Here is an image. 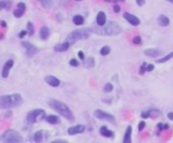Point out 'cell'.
Returning <instances> with one entry per match:
<instances>
[{"mask_svg": "<svg viewBox=\"0 0 173 143\" xmlns=\"http://www.w3.org/2000/svg\"><path fill=\"white\" fill-rule=\"evenodd\" d=\"M39 34H40V38L43 40H46L50 36V30L48 26H41L40 27V31H39Z\"/></svg>", "mask_w": 173, "mask_h": 143, "instance_id": "cell-20", "label": "cell"}, {"mask_svg": "<svg viewBox=\"0 0 173 143\" xmlns=\"http://www.w3.org/2000/svg\"><path fill=\"white\" fill-rule=\"evenodd\" d=\"M154 67H155V66H154L153 64H148V65H147V71H148V72H149V71H153Z\"/></svg>", "mask_w": 173, "mask_h": 143, "instance_id": "cell-38", "label": "cell"}, {"mask_svg": "<svg viewBox=\"0 0 173 143\" xmlns=\"http://www.w3.org/2000/svg\"><path fill=\"white\" fill-rule=\"evenodd\" d=\"M1 142H7V143H20L24 142V138L18 131L13 130V129H8L6 130L3 135H1Z\"/></svg>", "mask_w": 173, "mask_h": 143, "instance_id": "cell-5", "label": "cell"}, {"mask_svg": "<svg viewBox=\"0 0 173 143\" xmlns=\"http://www.w3.org/2000/svg\"><path fill=\"white\" fill-rule=\"evenodd\" d=\"M40 4L45 8H51L53 6V0H40Z\"/></svg>", "mask_w": 173, "mask_h": 143, "instance_id": "cell-27", "label": "cell"}, {"mask_svg": "<svg viewBox=\"0 0 173 143\" xmlns=\"http://www.w3.org/2000/svg\"><path fill=\"white\" fill-rule=\"evenodd\" d=\"M172 58H173V52L166 55L165 57H162V58H160V59H157V63H159V64H161V63H166V62H168V60L172 59Z\"/></svg>", "mask_w": 173, "mask_h": 143, "instance_id": "cell-29", "label": "cell"}, {"mask_svg": "<svg viewBox=\"0 0 173 143\" xmlns=\"http://www.w3.org/2000/svg\"><path fill=\"white\" fill-rule=\"evenodd\" d=\"M85 131V127L82 125V124H78V125H74V127H70L68 129V134L70 136H74V135H78V134H82Z\"/></svg>", "mask_w": 173, "mask_h": 143, "instance_id": "cell-12", "label": "cell"}, {"mask_svg": "<svg viewBox=\"0 0 173 143\" xmlns=\"http://www.w3.org/2000/svg\"><path fill=\"white\" fill-rule=\"evenodd\" d=\"M48 104H49V107L51 109H53L55 111H57L60 116H63L64 118H67V120L70 121V122H74V120H75L74 114H72L71 109L65 103H63L60 101H57V100H49Z\"/></svg>", "mask_w": 173, "mask_h": 143, "instance_id": "cell-2", "label": "cell"}, {"mask_svg": "<svg viewBox=\"0 0 173 143\" xmlns=\"http://www.w3.org/2000/svg\"><path fill=\"white\" fill-rule=\"evenodd\" d=\"M94 116L97 118V120H101V121H107V122H110V123H114L115 122V117L108 112H104L103 110H95L94 111Z\"/></svg>", "mask_w": 173, "mask_h": 143, "instance_id": "cell-7", "label": "cell"}, {"mask_svg": "<svg viewBox=\"0 0 173 143\" xmlns=\"http://www.w3.org/2000/svg\"><path fill=\"white\" fill-rule=\"evenodd\" d=\"M100 134H101V136L108 137V138L114 137V131H112L110 129H108L105 125H102V127L100 128Z\"/></svg>", "mask_w": 173, "mask_h": 143, "instance_id": "cell-17", "label": "cell"}, {"mask_svg": "<svg viewBox=\"0 0 173 143\" xmlns=\"http://www.w3.org/2000/svg\"><path fill=\"white\" fill-rule=\"evenodd\" d=\"M76 1H82V0H76Z\"/></svg>", "mask_w": 173, "mask_h": 143, "instance_id": "cell-48", "label": "cell"}, {"mask_svg": "<svg viewBox=\"0 0 173 143\" xmlns=\"http://www.w3.org/2000/svg\"><path fill=\"white\" fill-rule=\"evenodd\" d=\"M110 51H112V49H110V46H108V45H105V46H103L102 49L100 50V55L101 56H108L110 53Z\"/></svg>", "mask_w": 173, "mask_h": 143, "instance_id": "cell-28", "label": "cell"}, {"mask_svg": "<svg viewBox=\"0 0 173 143\" xmlns=\"http://www.w3.org/2000/svg\"><path fill=\"white\" fill-rule=\"evenodd\" d=\"M145 127H146V122L141 121V122L139 123V125H138V130H139V131H142V130L145 129Z\"/></svg>", "mask_w": 173, "mask_h": 143, "instance_id": "cell-35", "label": "cell"}, {"mask_svg": "<svg viewBox=\"0 0 173 143\" xmlns=\"http://www.w3.org/2000/svg\"><path fill=\"white\" fill-rule=\"evenodd\" d=\"M77 55H78V58H79V59H82V60H84V59H85V56H84L83 51H78V53H77Z\"/></svg>", "mask_w": 173, "mask_h": 143, "instance_id": "cell-37", "label": "cell"}, {"mask_svg": "<svg viewBox=\"0 0 173 143\" xmlns=\"http://www.w3.org/2000/svg\"><path fill=\"white\" fill-rule=\"evenodd\" d=\"M123 18L131 24V25H133V26H139L140 25V19L136 17V15H134V14H131V13H128V12H124L123 13Z\"/></svg>", "mask_w": 173, "mask_h": 143, "instance_id": "cell-10", "label": "cell"}, {"mask_svg": "<svg viewBox=\"0 0 173 143\" xmlns=\"http://www.w3.org/2000/svg\"><path fill=\"white\" fill-rule=\"evenodd\" d=\"M161 55V50L159 49H147L145 50V56L147 57H158Z\"/></svg>", "mask_w": 173, "mask_h": 143, "instance_id": "cell-18", "label": "cell"}, {"mask_svg": "<svg viewBox=\"0 0 173 143\" xmlns=\"http://www.w3.org/2000/svg\"><path fill=\"white\" fill-rule=\"evenodd\" d=\"M133 44H135V45H140V44H141V37H139V36L134 37V38H133Z\"/></svg>", "mask_w": 173, "mask_h": 143, "instance_id": "cell-34", "label": "cell"}, {"mask_svg": "<svg viewBox=\"0 0 173 143\" xmlns=\"http://www.w3.org/2000/svg\"><path fill=\"white\" fill-rule=\"evenodd\" d=\"M45 111L43 109H34L32 111H30L27 115H26V122L29 124H33L38 121H40L41 118H45Z\"/></svg>", "mask_w": 173, "mask_h": 143, "instance_id": "cell-6", "label": "cell"}, {"mask_svg": "<svg viewBox=\"0 0 173 143\" xmlns=\"http://www.w3.org/2000/svg\"><path fill=\"white\" fill-rule=\"evenodd\" d=\"M41 141H43V130H38V131H36L34 135H33V142L39 143V142H41Z\"/></svg>", "mask_w": 173, "mask_h": 143, "instance_id": "cell-26", "label": "cell"}, {"mask_svg": "<svg viewBox=\"0 0 173 143\" xmlns=\"http://www.w3.org/2000/svg\"><path fill=\"white\" fill-rule=\"evenodd\" d=\"M158 129H160V130H162V129H168V125H167V124L159 123V124H158Z\"/></svg>", "mask_w": 173, "mask_h": 143, "instance_id": "cell-36", "label": "cell"}, {"mask_svg": "<svg viewBox=\"0 0 173 143\" xmlns=\"http://www.w3.org/2000/svg\"><path fill=\"white\" fill-rule=\"evenodd\" d=\"M1 26H3V27H6V26H7V25H6V21H4V20L1 21Z\"/></svg>", "mask_w": 173, "mask_h": 143, "instance_id": "cell-44", "label": "cell"}, {"mask_svg": "<svg viewBox=\"0 0 173 143\" xmlns=\"http://www.w3.org/2000/svg\"><path fill=\"white\" fill-rule=\"evenodd\" d=\"M45 121L50 124H58L59 123V117L58 116H55V115H49L45 117Z\"/></svg>", "mask_w": 173, "mask_h": 143, "instance_id": "cell-23", "label": "cell"}, {"mask_svg": "<svg viewBox=\"0 0 173 143\" xmlns=\"http://www.w3.org/2000/svg\"><path fill=\"white\" fill-rule=\"evenodd\" d=\"M90 29H78V30H75L72 32H70L67 37V41H69L70 44H74L76 41H79V40H84V39H88L90 37Z\"/></svg>", "mask_w": 173, "mask_h": 143, "instance_id": "cell-4", "label": "cell"}, {"mask_svg": "<svg viewBox=\"0 0 173 143\" xmlns=\"http://www.w3.org/2000/svg\"><path fill=\"white\" fill-rule=\"evenodd\" d=\"M104 1H105V3H110V1H112V0H104Z\"/></svg>", "mask_w": 173, "mask_h": 143, "instance_id": "cell-46", "label": "cell"}, {"mask_svg": "<svg viewBox=\"0 0 173 143\" xmlns=\"http://www.w3.org/2000/svg\"><path fill=\"white\" fill-rule=\"evenodd\" d=\"M69 64L72 66V67H77L78 65H79V63H78V60H76L75 58H72V59H70V62H69Z\"/></svg>", "mask_w": 173, "mask_h": 143, "instance_id": "cell-33", "label": "cell"}, {"mask_svg": "<svg viewBox=\"0 0 173 143\" xmlns=\"http://www.w3.org/2000/svg\"><path fill=\"white\" fill-rule=\"evenodd\" d=\"M91 33L98 34V36H117L122 32V29L116 21H107L104 26L98 27H89Z\"/></svg>", "mask_w": 173, "mask_h": 143, "instance_id": "cell-1", "label": "cell"}, {"mask_svg": "<svg viewBox=\"0 0 173 143\" xmlns=\"http://www.w3.org/2000/svg\"><path fill=\"white\" fill-rule=\"evenodd\" d=\"M147 63L146 62H143L142 64H141V67H140V71H139V74L142 76V75H145V72H146V71H147Z\"/></svg>", "mask_w": 173, "mask_h": 143, "instance_id": "cell-32", "label": "cell"}, {"mask_svg": "<svg viewBox=\"0 0 173 143\" xmlns=\"http://www.w3.org/2000/svg\"><path fill=\"white\" fill-rule=\"evenodd\" d=\"M167 118H168V120H169L171 122H173V111L167 114Z\"/></svg>", "mask_w": 173, "mask_h": 143, "instance_id": "cell-40", "label": "cell"}, {"mask_svg": "<svg viewBox=\"0 0 173 143\" xmlns=\"http://www.w3.org/2000/svg\"><path fill=\"white\" fill-rule=\"evenodd\" d=\"M13 65H14L13 59H8V60L4 64L3 70H1V77H3V78H7V77H8L10 71H11V69L13 67Z\"/></svg>", "mask_w": 173, "mask_h": 143, "instance_id": "cell-11", "label": "cell"}, {"mask_svg": "<svg viewBox=\"0 0 173 143\" xmlns=\"http://www.w3.org/2000/svg\"><path fill=\"white\" fill-rule=\"evenodd\" d=\"M44 81H45L50 86H52V88H57V86L60 85V81H59L57 77H55V76H46V77L44 78Z\"/></svg>", "mask_w": 173, "mask_h": 143, "instance_id": "cell-15", "label": "cell"}, {"mask_svg": "<svg viewBox=\"0 0 173 143\" xmlns=\"http://www.w3.org/2000/svg\"><path fill=\"white\" fill-rule=\"evenodd\" d=\"M83 66L86 67V69H91L95 66V59L93 57H88L83 60Z\"/></svg>", "mask_w": 173, "mask_h": 143, "instance_id": "cell-22", "label": "cell"}, {"mask_svg": "<svg viewBox=\"0 0 173 143\" xmlns=\"http://www.w3.org/2000/svg\"><path fill=\"white\" fill-rule=\"evenodd\" d=\"M26 27H27V33L29 36H33L34 34V26H33V24L31 21H29L26 24Z\"/></svg>", "mask_w": 173, "mask_h": 143, "instance_id": "cell-30", "label": "cell"}, {"mask_svg": "<svg viewBox=\"0 0 173 143\" xmlns=\"http://www.w3.org/2000/svg\"><path fill=\"white\" fill-rule=\"evenodd\" d=\"M26 34H27V31H21V32L18 34V37H19V38H24Z\"/></svg>", "mask_w": 173, "mask_h": 143, "instance_id": "cell-39", "label": "cell"}, {"mask_svg": "<svg viewBox=\"0 0 173 143\" xmlns=\"http://www.w3.org/2000/svg\"><path fill=\"white\" fill-rule=\"evenodd\" d=\"M39 1H40V0H39Z\"/></svg>", "mask_w": 173, "mask_h": 143, "instance_id": "cell-49", "label": "cell"}, {"mask_svg": "<svg viewBox=\"0 0 173 143\" xmlns=\"http://www.w3.org/2000/svg\"><path fill=\"white\" fill-rule=\"evenodd\" d=\"M116 1H121L122 3V1H124V0H116Z\"/></svg>", "mask_w": 173, "mask_h": 143, "instance_id": "cell-47", "label": "cell"}, {"mask_svg": "<svg viewBox=\"0 0 173 143\" xmlns=\"http://www.w3.org/2000/svg\"><path fill=\"white\" fill-rule=\"evenodd\" d=\"M12 6V0H1L0 1V8L1 10H8Z\"/></svg>", "mask_w": 173, "mask_h": 143, "instance_id": "cell-25", "label": "cell"}, {"mask_svg": "<svg viewBox=\"0 0 173 143\" xmlns=\"http://www.w3.org/2000/svg\"><path fill=\"white\" fill-rule=\"evenodd\" d=\"M105 22H107V15L104 12L100 11L96 15V24H97V26H104L105 25Z\"/></svg>", "mask_w": 173, "mask_h": 143, "instance_id": "cell-16", "label": "cell"}, {"mask_svg": "<svg viewBox=\"0 0 173 143\" xmlns=\"http://www.w3.org/2000/svg\"><path fill=\"white\" fill-rule=\"evenodd\" d=\"M113 10H114V12H115V13H119V12H120V6H119V5H114Z\"/></svg>", "mask_w": 173, "mask_h": 143, "instance_id": "cell-42", "label": "cell"}, {"mask_svg": "<svg viewBox=\"0 0 173 143\" xmlns=\"http://www.w3.org/2000/svg\"><path fill=\"white\" fill-rule=\"evenodd\" d=\"M145 0H136V4H138V6H143L145 5Z\"/></svg>", "mask_w": 173, "mask_h": 143, "instance_id": "cell-41", "label": "cell"}, {"mask_svg": "<svg viewBox=\"0 0 173 143\" xmlns=\"http://www.w3.org/2000/svg\"><path fill=\"white\" fill-rule=\"evenodd\" d=\"M166 1H168V3H171V4H173V0H166Z\"/></svg>", "mask_w": 173, "mask_h": 143, "instance_id": "cell-45", "label": "cell"}, {"mask_svg": "<svg viewBox=\"0 0 173 143\" xmlns=\"http://www.w3.org/2000/svg\"><path fill=\"white\" fill-rule=\"evenodd\" d=\"M24 102L23 97L19 93H12V95H3L0 97V108L3 110L15 108L18 105H21Z\"/></svg>", "mask_w": 173, "mask_h": 143, "instance_id": "cell-3", "label": "cell"}, {"mask_svg": "<svg viewBox=\"0 0 173 143\" xmlns=\"http://www.w3.org/2000/svg\"><path fill=\"white\" fill-rule=\"evenodd\" d=\"M21 47H23V50L25 51V55L27 57H33L38 52L37 47L34 45H32L31 43H29V41H21Z\"/></svg>", "mask_w": 173, "mask_h": 143, "instance_id": "cell-8", "label": "cell"}, {"mask_svg": "<svg viewBox=\"0 0 173 143\" xmlns=\"http://www.w3.org/2000/svg\"><path fill=\"white\" fill-rule=\"evenodd\" d=\"M25 11H26V5L24 3H19L18 6H17V10L13 12V15L15 18H21V17L24 15Z\"/></svg>", "mask_w": 173, "mask_h": 143, "instance_id": "cell-14", "label": "cell"}, {"mask_svg": "<svg viewBox=\"0 0 173 143\" xmlns=\"http://www.w3.org/2000/svg\"><path fill=\"white\" fill-rule=\"evenodd\" d=\"M67 141H64V139H56V141H52V143H65Z\"/></svg>", "mask_w": 173, "mask_h": 143, "instance_id": "cell-43", "label": "cell"}, {"mask_svg": "<svg viewBox=\"0 0 173 143\" xmlns=\"http://www.w3.org/2000/svg\"><path fill=\"white\" fill-rule=\"evenodd\" d=\"M70 43L69 41H64V43H60V44H57V45H55L53 46V50L56 51V52H65V51H68L69 50V47H70Z\"/></svg>", "mask_w": 173, "mask_h": 143, "instance_id": "cell-13", "label": "cell"}, {"mask_svg": "<svg viewBox=\"0 0 173 143\" xmlns=\"http://www.w3.org/2000/svg\"><path fill=\"white\" fill-rule=\"evenodd\" d=\"M158 24H159L160 26H162V27L168 26V25H169V19H168V17H166V15H164V14L159 15V18H158Z\"/></svg>", "mask_w": 173, "mask_h": 143, "instance_id": "cell-21", "label": "cell"}, {"mask_svg": "<svg viewBox=\"0 0 173 143\" xmlns=\"http://www.w3.org/2000/svg\"><path fill=\"white\" fill-rule=\"evenodd\" d=\"M123 143H131L132 142V127L128 125L126 129V134L123 136Z\"/></svg>", "mask_w": 173, "mask_h": 143, "instance_id": "cell-19", "label": "cell"}, {"mask_svg": "<svg viewBox=\"0 0 173 143\" xmlns=\"http://www.w3.org/2000/svg\"><path fill=\"white\" fill-rule=\"evenodd\" d=\"M162 114L160 110L158 109H150V110H147V111H142L141 112V118L146 120V118H157V117H160Z\"/></svg>", "mask_w": 173, "mask_h": 143, "instance_id": "cell-9", "label": "cell"}, {"mask_svg": "<svg viewBox=\"0 0 173 143\" xmlns=\"http://www.w3.org/2000/svg\"><path fill=\"white\" fill-rule=\"evenodd\" d=\"M72 22L75 24L76 26H82L83 24H84V18H83L82 15H79V14L74 15V18H72Z\"/></svg>", "mask_w": 173, "mask_h": 143, "instance_id": "cell-24", "label": "cell"}, {"mask_svg": "<svg viewBox=\"0 0 173 143\" xmlns=\"http://www.w3.org/2000/svg\"><path fill=\"white\" fill-rule=\"evenodd\" d=\"M113 89H114V86H113V84H112V83H107V84H104V86H103V91H104L105 93L112 92V91H113Z\"/></svg>", "mask_w": 173, "mask_h": 143, "instance_id": "cell-31", "label": "cell"}]
</instances>
